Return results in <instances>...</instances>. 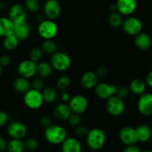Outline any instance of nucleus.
<instances>
[{"instance_id":"nucleus-32","label":"nucleus","mask_w":152,"mask_h":152,"mask_svg":"<svg viewBox=\"0 0 152 152\" xmlns=\"http://www.w3.org/2000/svg\"><path fill=\"white\" fill-rule=\"evenodd\" d=\"M71 83V79L70 78V77H68V75H63L60 76V77L58 78L57 81H56V86L59 90L65 91L68 89V88L69 87V86Z\"/></svg>"},{"instance_id":"nucleus-18","label":"nucleus","mask_w":152,"mask_h":152,"mask_svg":"<svg viewBox=\"0 0 152 152\" xmlns=\"http://www.w3.org/2000/svg\"><path fill=\"white\" fill-rule=\"evenodd\" d=\"M31 33V26L28 21L14 25L13 34L16 36L19 41L26 40L30 37Z\"/></svg>"},{"instance_id":"nucleus-14","label":"nucleus","mask_w":152,"mask_h":152,"mask_svg":"<svg viewBox=\"0 0 152 152\" xmlns=\"http://www.w3.org/2000/svg\"><path fill=\"white\" fill-rule=\"evenodd\" d=\"M61 4L58 0H47L44 4V13L47 19L55 20L61 13Z\"/></svg>"},{"instance_id":"nucleus-30","label":"nucleus","mask_w":152,"mask_h":152,"mask_svg":"<svg viewBox=\"0 0 152 152\" xmlns=\"http://www.w3.org/2000/svg\"><path fill=\"white\" fill-rule=\"evenodd\" d=\"M41 49L43 53L53 55L58 51L56 43L52 40H45L41 45Z\"/></svg>"},{"instance_id":"nucleus-2","label":"nucleus","mask_w":152,"mask_h":152,"mask_svg":"<svg viewBox=\"0 0 152 152\" xmlns=\"http://www.w3.org/2000/svg\"><path fill=\"white\" fill-rule=\"evenodd\" d=\"M44 136L46 141L51 145H61L68 137L65 128L53 124L45 129Z\"/></svg>"},{"instance_id":"nucleus-41","label":"nucleus","mask_w":152,"mask_h":152,"mask_svg":"<svg viewBox=\"0 0 152 152\" xmlns=\"http://www.w3.org/2000/svg\"><path fill=\"white\" fill-rule=\"evenodd\" d=\"M9 116L6 112L0 110V127H4L8 124Z\"/></svg>"},{"instance_id":"nucleus-40","label":"nucleus","mask_w":152,"mask_h":152,"mask_svg":"<svg viewBox=\"0 0 152 152\" xmlns=\"http://www.w3.org/2000/svg\"><path fill=\"white\" fill-rule=\"evenodd\" d=\"M39 124L43 127V128H46L52 125V121L48 116L44 115V116H42L41 117H40Z\"/></svg>"},{"instance_id":"nucleus-46","label":"nucleus","mask_w":152,"mask_h":152,"mask_svg":"<svg viewBox=\"0 0 152 152\" xmlns=\"http://www.w3.org/2000/svg\"><path fill=\"white\" fill-rule=\"evenodd\" d=\"M7 142L6 141L4 137L0 136V152L5 151L6 149H7Z\"/></svg>"},{"instance_id":"nucleus-45","label":"nucleus","mask_w":152,"mask_h":152,"mask_svg":"<svg viewBox=\"0 0 152 152\" xmlns=\"http://www.w3.org/2000/svg\"><path fill=\"white\" fill-rule=\"evenodd\" d=\"M71 95L68 93V92L67 90L62 91V93H61V98H62V101L64 103H68V101L71 99Z\"/></svg>"},{"instance_id":"nucleus-50","label":"nucleus","mask_w":152,"mask_h":152,"mask_svg":"<svg viewBox=\"0 0 152 152\" xmlns=\"http://www.w3.org/2000/svg\"><path fill=\"white\" fill-rule=\"evenodd\" d=\"M3 152H5V151H3Z\"/></svg>"},{"instance_id":"nucleus-4","label":"nucleus","mask_w":152,"mask_h":152,"mask_svg":"<svg viewBox=\"0 0 152 152\" xmlns=\"http://www.w3.org/2000/svg\"><path fill=\"white\" fill-rule=\"evenodd\" d=\"M38 34L44 40H53L58 33V26L54 20L44 19L37 27Z\"/></svg>"},{"instance_id":"nucleus-22","label":"nucleus","mask_w":152,"mask_h":152,"mask_svg":"<svg viewBox=\"0 0 152 152\" xmlns=\"http://www.w3.org/2000/svg\"><path fill=\"white\" fill-rule=\"evenodd\" d=\"M71 113L72 112H71L68 104L64 102L58 104L53 110V115L55 117L62 121L68 120Z\"/></svg>"},{"instance_id":"nucleus-12","label":"nucleus","mask_w":152,"mask_h":152,"mask_svg":"<svg viewBox=\"0 0 152 152\" xmlns=\"http://www.w3.org/2000/svg\"><path fill=\"white\" fill-rule=\"evenodd\" d=\"M37 63L31 60L28 59L19 63L18 66L17 71L21 77L25 78H31L37 74Z\"/></svg>"},{"instance_id":"nucleus-47","label":"nucleus","mask_w":152,"mask_h":152,"mask_svg":"<svg viewBox=\"0 0 152 152\" xmlns=\"http://www.w3.org/2000/svg\"><path fill=\"white\" fill-rule=\"evenodd\" d=\"M145 83L148 86L152 88V70L150 71L147 75L146 78H145Z\"/></svg>"},{"instance_id":"nucleus-5","label":"nucleus","mask_w":152,"mask_h":152,"mask_svg":"<svg viewBox=\"0 0 152 152\" xmlns=\"http://www.w3.org/2000/svg\"><path fill=\"white\" fill-rule=\"evenodd\" d=\"M24 103L31 110H38L44 103L41 91L31 89L24 94Z\"/></svg>"},{"instance_id":"nucleus-3","label":"nucleus","mask_w":152,"mask_h":152,"mask_svg":"<svg viewBox=\"0 0 152 152\" xmlns=\"http://www.w3.org/2000/svg\"><path fill=\"white\" fill-rule=\"evenodd\" d=\"M71 57L65 52L60 51L53 54L50 61L53 69L58 72L67 71L71 67Z\"/></svg>"},{"instance_id":"nucleus-49","label":"nucleus","mask_w":152,"mask_h":152,"mask_svg":"<svg viewBox=\"0 0 152 152\" xmlns=\"http://www.w3.org/2000/svg\"><path fill=\"white\" fill-rule=\"evenodd\" d=\"M2 72H3V67L0 65V76H1V74H2Z\"/></svg>"},{"instance_id":"nucleus-23","label":"nucleus","mask_w":152,"mask_h":152,"mask_svg":"<svg viewBox=\"0 0 152 152\" xmlns=\"http://www.w3.org/2000/svg\"><path fill=\"white\" fill-rule=\"evenodd\" d=\"M14 24L8 17H0V37H5L13 33Z\"/></svg>"},{"instance_id":"nucleus-35","label":"nucleus","mask_w":152,"mask_h":152,"mask_svg":"<svg viewBox=\"0 0 152 152\" xmlns=\"http://www.w3.org/2000/svg\"><path fill=\"white\" fill-rule=\"evenodd\" d=\"M42 56L43 52L42 51L41 48H34L30 52V60L35 63L39 62Z\"/></svg>"},{"instance_id":"nucleus-34","label":"nucleus","mask_w":152,"mask_h":152,"mask_svg":"<svg viewBox=\"0 0 152 152\" xmlns=\"http://www.w3.org/2000/svg\"><path fill=\"white\" fill-rule=\"evenodd\" d=\"M24 145H25V148L26 150L34 151L38 148L39 142L37 139L30 137V138L27 139L25 141H24Z\"/></svg>"},{"instance_id":"nucleus-19","label":"nucleus","mask_w":152,"mask_h":152,"mask_svg":"<svg viewBox=\"0 0 152 152\" xmlns=\"http://www.w3.org/2000/svg\"><path fill=\"white\" fill-rule=\"evenodd\" d=\"M62 152H82L83 147L77 139L74 137H67L61 144Z\"/></svg>"},{"instance_id":"nucleus-24","label":"nucleus","mask_w":152,"mask_h":152,"mask_svg":"<svg viewBox=\"0 0 152 152\" xmlns=\"http://www.w3.org/2000/svg\"><path fill=\"white\" fill-rule=\"evenodd\" d=\"M147 84L145 81L140 78H135L130 83L129 89L130 92L137 95H141L145 93L146 90Z\"/></svg>"},{"instance_id":"nucleus-31","label":"nucleus","mask_w":152,"mask_h":152,"mask_svg":"<svg viewBox=\"0 0 152 152\" xmlns=\"http://www.w3.org/2000/svg\"><path fill=\"white\" fill-rule=\"evenodd\" d=\"M123 20H124L123 16L117 11L111 12L109 17H108V23L113 28L121 27L123 25Z\"/></svg>"},{"instance_id":"nucleus-39","label":"nucleus","mask_w":152,"mask_h":152,"mask_svg":"<svg viewBox=\"0 0 152 152\" xmlns=\"http://www.w3.org/2000/svg\"><path fill=\"white\" fill-rule=\"evenodd\" d=\"M89 130L86 128L84 125H80L76 127L75 129V134L77 137H85L87 136L88 132Z\"/></svg>"},{"instance_id":"nucleus-9","label":"nucleus","mask_w":152,"mask_h":152,"mask_svg":"<svg viewBox=\"0 0 152 152\" xmlns=\"http://www.w3.org/2000/svg\"><path fill=\"white\" fill-rule=\"evenodd\" d=\"M7 134L11 139H22L28 133L27 126L22 122L13 121L7 125Z\"/></svg>"},{"instance_id":"nucleus-33","label":"nucleus","mask_w":152,"mask_h":152,"mask_svg":"<svg viewBox=\"0 0 152 152\" xmlns=\"http://www.w3.org/2000/svg\"><path fill=\"white\" fill-rule=\"evenodd\" d=\"M24 6L27 11L31 13H37L40 8V4L38 0H25Z\"/></svg>"},{"instance_id":"nucleus-21","label":"nucleus","mask_w":152,"mask_h":152,"mask_svg":"<svg viewBox=\"0 0 152 152\" xmlns=\"http://www.w3.org/2000/svg\"><path fill=\"white\" fill-rule=\"evenodd\" d=\"M134 44L140 50H148L151 47V39L148 34L142 31L134 36Z\"/></svg>"},{"instance_id":"nucleus-1","label":"nucleus","mask_w":152,"mask_h":152,"mask_svg":"<svg viewBox=\"0 0 152 152\" xmlns=\"http://www.w3.org/2000/svg\"><path fill=\"white\" fill-rule=\"evenodd\" d=\"M86 137L88 147L92 151L100 150L106 142V134L103 130L99 128L89 130Z\"/></svg>"},{"instance_id":"nucleus-10","label":"nucleus","mask_w":152,"mask_h":152,"mask_svg":"<svg viewBox=\"0 0 152 152\" xmlns=\"http://www.w3.org/2000/svg\"><path fill=\"white\" fill-rule=\"evenodd\" d=\"M8 18L14 25L27 20V10L22 4H14L10 7L8 12Z\"/></svg>"},{"instance_id":"nucleus-37","label":"nucleus","mask_w":152,"mask_h":152,"mask_svg":"<svg viewBox=\"0 0 152 152\" xmlns=\"http://www.w3.org/2000/svg\"><path fill=\"white\" fill-rule=\"evenodd\" d=\"M129 92H130L129 87L126 86H120L117 87L116 95H117L119 98H122V99H124V98H127L129 96Z\"/></svg>"},{"instance_id":"nucleus-15","label":"nucleus","mask_w":152,"mask_h":152,"mask_svg":"<svg viewBox=\"0 0 152 152\" xmlns=\"http://www.w3.org/2000/svg\"><path fill=\"white\" fill-rule=\"evenodd\" d=\"M119 137L122 143L126 145H136L138 142L136 129L130 126H126L121 128L119 133Z\"/></svg>"},{"instance_id":"nucleus-51","label":"nucleus","mask_w":152,"mask_h":152,"mask_svg":"<svg viewBox=\"0 0 152 152\" xmlns=\"http://www.w3.org/2000/svg\"><path fill=\"white\" fill-rule=\"evenodd\" d=\"M46 1H47V0H46Z\"/></svg>"},{"instance_id":"nucleus-17","label":"nucleus","mask_w":152,"mask_h":152,"mask_svg":"<svg viewBox=\"0 0 152 152\" xmlns=\"http://www.w3.org/2000/svg\"><path fill=\"white\" fill-rule=\"evenodd\" d=\"M97 75H96L95 72L94 71H86L83 74L80 78V83L84 89L90 90V89H94L96 85L98 83Z\"/></svg>"},{"instance_id":"nucleus-48","label":"nucleus","mask_w":152,"mask_h":152,"mask_svg":"<svg viewBox=\"0 0 152 152\" xmlns=\"http://www.w3.org/2000/svg\"><path fill=\"white\" fill-rule=\"evenodd\" d=\"M142 152H152L151 149H145V150L142 151Z\"/></svg>"},{"instance_id":"nucleus-7","label":"nucleus","mask_w":152,"mask_h":152,"mask_svg":"<svg viewBox=\"0 0 152 152\" xmlns=\"http://www.w3.org/2000/svg\"><path fill=\"white\" fill-rule=\"evenodd\" d=\"M121 27L127 34L136 36L137 34L142 32V23L139 18L129 16L123 20Z\"/></svg>"},{"instance_id":"nucleus-26","label":"nucleus","mask_w":152,"mask_h":152,"mask_svg":"<svg viewBox=\"0 0 152 152\" xmlns=\"http://www.w3.org/2000/svg\"><path fill=\"white\" fill-rule=\"evenodd\" d=\"M53 70L50 63L41 61L37 63V74H38L39 77H42V78L45 79L50 77L53 72Z\"/></svg>"},{"instance_id":"nucleus-36","label":"nucleus","mask_w":152,"mask_h":152,"mask_svg":"<svg viewBox=\"0 0 152 152\" xmlns=\"http://www.w3.org/2000/svg\"><path fill=\"white\" fill-rule=\"evenodd\" d=\"M31 88L36 89V90L42 91L45 87L44 79L42 78V77H40L34 78V80H33V81L31 83Z\"/></svg>"},{"instance_id":"nucleus-28","label":"nucleus","mask_w":152,"mask_h":152,"mask_svg":"<svg viewBox=\"0 0 152 152\" xmlns=\"http://www.w3.org/2000/svg\"><path fill=\"white\" fill-rule=\"evenodd\" d=\"M25 150L24 141L19 139H11L7 142V152H23Z\"/></svg>"},{"instance_id":"nucleus-16","label":"nucleus","mask_w":152,"mask_h":152,"mask_svg":"<svg viewBox=\"0 0 152 152\" xmlns=\"http://www.w3.org/2000/svg\"><path fill=\"white\" fill-rule=\"evenodd\" d=\"M117 11L123 16H131L137 7V0H117L115 4Z\"/></svg>"},{"instance_id":"nucleus-29","label":"nucleus","mask_w":152,"mask_h":152,"mask_svg":"<svg viewBox=\"0 0 152 152\" xmlns=\"http://www.w3.org/2000/svg\"><path fill=\"white\" fill-rule=\"evenodd\" d=\"M41 92L42 94L44 102L51 104L54 102L57 98V92L54 88L51 86H45Z\"/></svg>"},{"instance_id":"nucleus-13","label":"nucleus","mask_w":152,"mask_h":152,"mask_svg":"<svg viewBox=\"0 0 152 152\" xmlns=\"http://www.w3.org/2000/svg\"><path fill=\"white\" fill-rule=\"evenodd\" d=\"M137 109L142 116H152V93L145 92L140 95L137 101Z\"/></svg>"},{"instance_id":"nucleus-11","label":"nucleus","mask_w":152,"mask_h":152,"mask_svg":"<svg viewBox=\"0 0 152 152\" xmlns=\"http://www.w3.org/2000/svg\"><path fill=\"white\" fill-rule=\"evenodd\" d=\"M117 86L112 83H99L94 87V92L96 96L101 99H108L116 95Z\"/></svg>"},{"instance_id":"nucleus-42","label":"nucleus","mask_w":152,"mask_h":152,"mask_svg":"<svg viewBox=\"0 0 152 152\" xmlns=\"http://www.w3.org/2000/svg\"><path fill=\"white\" fill-rule=\"evenodd\" d=\"M108 70L105 66H99L95 72L98 77H104L108 75Z\"/></svg>"},{"instance_id":"nucleus-27","label":"nucleus","mask_w":152,"mask_h":152,"mask_svg":"<svg viewBox=\"0 0 152 152\" xmlns=\"http://www.w3.org/2000/svg\"><path fill=\"white\" fill-rule=\"evenodd\" d=\"M19 39L16 37V36L13 33L4 37V40L2 42L3 47L7 51H12L16 49L17 46H19Z\"/></svg>"},{"instance_id":"nucleus-43","label":"nucleus","mask_w":152,"mask_h":152,"mask_svg":"<svg viewBox=\"0 0 152 152\" xmlns=\"http://www.w3.org/2000/svg\"><path fill=\"white\" fill-rule=\"evenodd\" d=\"M123 152H142V150L136 145H126V148L123 149Z\"/></svg>"},{"instance_id":"nucleus-44","label":"nucleus","mask_w":152,"mask_h":152,"mask_svg":"<svg viewBox=\"0 0 152 152\" xmlns=\"http://www.w3.org/2000/svg\"><path fill=\"white\" fill-rule=\"evenodd\" d=\"M10 63V58L7 55H1L0 57V65L2 67H6Z\"/></svg>"},{"instance_id":"nucleus-25","label":"nucleus","mask_w":152,"mask_h":152,"mask_svg":"<svg viewBox=\"0 0 152 152\" xmlns=\"http://www.w3.org/2000/svg\"><path fill=\"white\" fill-rule=\"evenodd\" d=\"M13 88L16 92L25 94L31 88V82L29 81V79L20 76L13 81Z\"/></svg>"},{"instance_id":"nucleus-38","label":"nucleus","mask_w":152,"mask_h":152,"mask_svg":"<svg viewBox=\"0 0 152 152\" xmlns=\"http://www.w3.org/2000/svg\"><path fill=\"white\" fill-rule=\"evenodd\" d=\"M68 121L70 125L74 127H77L78 125H80V123H81V116H80V114H77V113H71V116L68 118Z\"/></svg>"},{"instance_id":"nucleus-6","label":"nucleus","mask_w":152,"mask_h":152,"mask_svg":"<svg viewBox=\"0 0 152 152\" xmlns=\"http://www.w3.org/2000/svg\"><path fill=\"white\" fill-rule=\"evenodd\" d=\"M105 107L110 115L114 117L121 116L126 110V104L123 99L114 95L106 100Z\"/></svg>"},{"instance_id":"nucleus-20","label":"nucleus","mask_w":152,"mask_h":152,"mask_svg":"<svg viewBox=\"0 0 152 152\" xmlns=\"http://www.w3.org/2000/svg\"><path fill=\"white\" fill-rule=\"evenodd\" d=\"M138 142H146L151 139L152 137V130L151 126L148 124H140L136 128Z\"/></svg>"},{"instance_id":"nucleus-8","label":"nucleus","mask_w":152,"mask_h":152,"mask_svg":"<svg viewBox=\"0 0 152 152\" xmlns=\"http://www.w3.org/2000/svg\"><path fill=\"white\" fill-rule=\"evenodd\" d=\"M68 104L72 113L81 115L87 110L89 103L86 96L83 95H76L71 97Z\"/></svg>"}]
</instances>
